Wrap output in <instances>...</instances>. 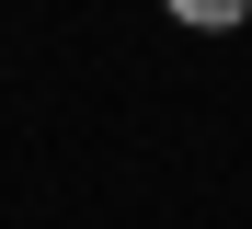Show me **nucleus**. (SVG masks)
I'll list each match as a JSON object with an SVG mask.
<instances>
[{
  "label": "nucleus",
  "instance_id": "nucleus-1",
  "mask_svg": "<svg viewBox=\"0 0 252 229\" xmlns=\"http://www.w3.org/2000/svg\"><path fill=\"white\" fill-rule=\"evenodd\" d=\"M172 12H184V23H206V34H218V23H241V12H252V0H172Z\"/></svg>",
  "mask_w": 252,
  "mask_h": 229
}]
</instances>
